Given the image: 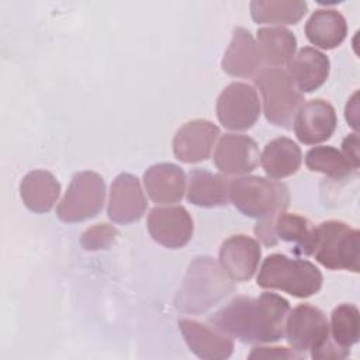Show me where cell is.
<instances>
[{
	"mask_svg": "<svg viewBox=\"0 0 360 360\" xmlns=\"http://www.w3.org/2000/svg\"><path fill=\"white\" fill-rule=\"evenodd\" d=\"M290 302L278 294L263 292L257 298L236 297L217 311L212 328L243 343H271L284 336Z\"/></svg>",
	"mask_w": 360,
	"mask_h": 360,
	"instance_id": "6da1fadb",
	"label": "cell"
},
{
	"mask_svg": "<svg viewBox=\"0 0 360 360\" xmlns=\"http://www.w3.org/2000/svg\"><path fill=\"white\" fill-rule=\"evenodd\" d=\"M233 291L232 278L212 257H195L186 273L174 307L181 312L201 314Z\"/></svg>",
	"mask_w": 360,
	"mask_h": 360,
	"instance_id": "7a4b0ae2",
	"label": "cell"
},
{
	"mask_svg": "<svg viewBox=\"0 0 360 360\" xmlns=\"http://www.w3.org/2000/svg\"><path fill=\"white\" fill-rule=\"evenodd\" d=\"M304 255L314 256L329 270L359 273L360 233L342 221H325L312 228Z\"/></svg>",
	"mask_w": 360,
	"mask_h": 360,
	"instance_id": "3957f363",
	"label": "cell"
},
{
	"mask_svg": "<svg viewBox=\"0 0 360 360\" xmlns=\"http://www.w3.org/2000/svg\"><path fill=\"white\" fill-rule=\"evenodd\" d=\"M257 285L280 290L297 298H308L321 290L322 273L309 260L273 253L264 259L260 267Z\"/></svg>",
	"mask_w": 360,
	"mask_h": 360,
	"instance_id": "277c9868",
	"label": "cell"
},
{
	"mask_svg": "<svg viewBox=\"0 0 360 360\" xmlns=\"http://www.w3.org/2000/svg\"><path fill=\"white\" fill-rule=\"evenodd\" d=\"M229 201L243 215L264 219L285 211L290 194L284 183L262 176L231 179Z\"/></svg>",
	"mask_w": 360,
	"mask_h": 360,
	"instance_id": "5b68a950",
	"label": "cell"
},
{
	"mask_svg": "<svg viewBox=\"0 0 360 360\" xmlns=\"http://www.w3.org/2000/svg\"><path fill=\"white\" fill-rule=\"evenodd\" d=\"M263 98V111L273 125L290 129L304 96L287 70L264 68L255 76Z\"/></svg>",
	"mask_w": 360,
	"mask_h": 360,
	"instance_id": "8992f818",
	"label": "cell"
},
{
	"mask_svg": "<svg viewBox=\"0 0 360 360\" xmlns=\"http://www.w3.org/2000/svg\"><path fill=\"white\" fill-rule=\"evenodd\" d=\"M104 179L90 170L76 173L60 200L56 215L63 222H82L96 217L104 205Z\"/></svg>",
	"mask_w": 360,
	"mask_h": 360,
	"instance_id": "52a82bcc",
	"label": "cell"
},
{
	"mask_svg": "<svg viewBox=\"0 0 360 360\" xmlns=\"http://www.w3.org/2000/svg\"><path fill=\"white\" fill-rule=\"evenodd\" d=\"M284 335L291 349L302 354L311 352V356L330 340L325 314L309 304H301L288 312Z\"/></svg>",
	"mask_w": 360,
	"mask_h": 360,
	"instance_id": "ba28073f",
	"label": "cell"
},
{
	"mask_svg": "<svg viewBox=\"0 0 360 360\" xmlns=\"http://www.w3.org/2000/svg\"><path fill=\"white\" fill-rule=\"evenodd\" d=\"M260 115V101L253 86L242 82L228 84L217 100V117L231 131L252 128Z\"/></svg>",
	"mask_w": 360,
	"mask_h": 360,
	"instance_id": "9c48e42d",
	"label": "cell"
},
{
	"mask_svg": "<svg viewBox=\"0 0 360 360\" xmlns=\"http://www.w3.org/2000/svg\"><path fill=\"white\" fill-rule=\"evenodd\" d=\"M148 231L159 245L179 249L193 238L194 224L188 211L181 205L155 207L148 215Z\"/></svg>",
	"mask_w": 360,
	"mask_h": 360,
	"instance_id": "30bf717a",
	"label": "cell"
},
{
	"mask_svg": "<svg viewBox=\"0 0 360 360\" xmlns=\"http://www.w3.org/2000/svg\"><path fill=\"white\" fill-rule=\"evenodd\" d=\"M314 225L298 214L280 212L274 217L259 219L255 226L257 239L266 246H274L278 240L295 243L294 252L304 255Z\"/></svg>",
	"mask_w": 360,
	"mask_h": 360,
	"instance_id": "8fae6325",
	"label": "cell"
},
{
	"mask_svg": "<svg viewBox=\"0 0 360 360\" xmlns=\"http://www.w3.org/2000/svg\"><path fill=\"white\" fill-rule=\"evenodd\" d=\"M292 125L300 142L316 145L333 135L338 125L336 111L326 100H309L298 108Z\"/></svg>",
	"mask_w": 360,
	"mask_h": 360,
	"instance_id": "7c38bea8",
	"label": "cell"
},
{
	"mask_svg": "<svg viewBox=\"0 0 360 360\" xmlns=\"http://www.w3.org/2000/svg\"><path fill=\"white\" fill-rule=\"evenodd\" d=\"M259 159L257 143L250 136L242 134L222 135L214 152V165L221 173L228 176H243L253 172Z\"/></svg>",
	"mask_w": 360,
	"mask_h": 360,
	"instance_id": "4fadbf2b",
	"label": "cell"
},
{
	"mask_svg": "<svg viewBox=\"0 0 360 360\" xmlns=\"http://www.w3.org/2000/svg\"><path fill=\"white\" fill-rule=\"evenodd\" d=\"M146 207V197L139 180L131 173L118 174L110 188L108 218L117 224H132L143 217Z\"/></svg>",
	"mask_w": 360,
	"mask_h": 360,
	"instance_id": "5bb4252c",
	"label": "cell"
},
{
	"mask_svg": "<svg viewBox=\"0 0 360 360\" xmlns=\"http://www.w3.org/2000/svg\"><path fill=\"white\" fill-rule=\"evenodd\" d=\"M219 136V128L208 120H193L177 129L173 153L184 163H198L210 158Z\"/></svg>",
	"mask_w": 360,
	"mask_h": 360,
	"instance_id": "9a60e30c",
	"label": "cell"
},
{
	"mask_svg": "<svg viewBox=\"0 0 360 360\" xmlns=\"http://www.w3.org/2000/svg\"><path fill=\"white\" fill-rule=\"evenodd\" d=\"M260 257L259 242L248 235H232L219 249V264L232 281L250 280L259 267Z\"/></svg>",
	"mask_w": 360,
	"mask_h": 360,
	"instance_id": "2e32d148",
	"label": "cell"
},
{
	"mask_svg": "<svg viewBox=\"0 0 360 360\" xmlns=\"http://www.w3.org/2000/svg\"><path fill=\"white\" fill-rule=\"evenodd\" d=\"M263 59L253 35L242 27L233 30L221 68L233 77H255L263 68Z\"/></svg>",
	"mask_w": 360,
	"mask_h": 360,
	"instance_id": "e0dca14e",
	"label": "cell"
},
{
	"mask_svg": "<svg viewBox=\"0 0 360 360\" xmlns=\"http://www.w3.org/2000/svg\"><path fill=\"white\" fill-rule=\"evenodd\" d=\"M179 329L188 349L200 359L224 360L233 352L232 339L215 328L194 319H180Z\"/></svg>",
	"mask_w": 360,
	"mask_h": 360,
	"instance_id": "ac0fdd59",
	"label": "cell"
},
{
	"mask_svg": "<svg viewBox=\"0 0 360 360\" xmlns=\"http://www.w3.org/2000/svg\"><path fill=\"white\" fill-rule=\"evenodd\" d=\"M287 66L288 75L301 93L318 90L326 82L330 70L328 56L312 46L301 48Z\"/></svg>",
	"mask_w": 360,
	"mask_h": 360,
	"instance_id": "d6986e66",
	"label": "cell"
},
{
	"mask_svg": "<svg viewBox=\"0 0 360 360\" xmlns=\"http://www.w3.org/2000/svg\"><path fill=\"white\" fill-rule=\"evenodd\" d=\"M148 195L156 204H174L186 191V174L173 163H158L143 173Z\"/></svg>",
	"mask_w": 360,
	"mask_h": 360,
	"instance_id": "ffe728a7",
	"label": "cell"
},
{
	"mask_svg": "<svg viewBox=\"0 0 360 360\" xmlns=\"http://www.w3.org/2000/svg\"><path fill=\"white\" fill-rule=\"evenodd\" d=\"M231 179L205 169H194L188 174L187 200L197 207H221L229 201Z\"/></svg>",
	"mask_w": 360,
	"mask_h": 360,
	"instance_id": "44dd1931",
	"label": "cell"
},
{
	"mask_svg": "<svg viewBox=\"0 0 360 360\" xmlns=\"http://www.w3.org/2000/svg\"><path fill=\"white\" fill-rule=\"evenodd\" d=\"M259 160L270 179L281 180L298 172L302 162V153L292 139L278 136L266 143Z\"/></svg>",
	"mask_w": 360,
	"mask_h": 360,
	"instance_id": "7402d4cb",
	"label": "cell"
},
{
	"mask_svg": "<svg viewBox=\"0 0 360 360\" xmlns=\"http://www.w3.org/2000/svg\"><path fill=\"white\" fill-rule=\"evenodd\" d=\"M60 194V184L48 170H32L20 183V195L24 205L37 214L52 210Z\"/></svg>",
	"mask_w": 360,
	"mask_h": 360,
	"instance_id": "603a6c76",
	"label": "cell"
},
{
	"mask_svg": "<svg viewBox=\"0 0 360 360\" xmlns=\"http://www.w3.org/2000/svg\"><path fill=\"white\" fill-rule=\"evenodd\" d=\"M308 41L321 49H333L339 46L347 35L346 18L333 8L315 10L305 24Z\"/></svg>",
	"mask_w": 360,
	"mask_h": 360,
	"instance_id": "cb8c5ba5",
	"label": "cell"
},
{
	"mask_svg": "<svg viewBox=\"0 0 360 360\" xmlns=\"http://www.w3.org/2000/svg\"><path fill=\"white\" fill-rule=\"evenodd\" d=\"M257 46L263 65L281 69L295 55L297 38L284 27H266L257 31Z\"/></svg>",
	"mask_w": 360,
	"mask_h": 360,
	"instance_id": "d4e9b609",
	"label": "cell"
},
{
	"mask_svg": "<svg viewBox=\"0 0 360 360\" xmlns=\"http://www.w3.org/2000/svg\"><path fill=\"white\" fill-rule=\"evenodd\" d=\"M307 10L308 4L302 0H255L250 3V15L255 22L277 27L297 24Z\"/></svg>",
	"mask_w": 360,
	"mask_h": 360,
	"instance_id": "484cf974",
	"label": "cell"
},
{
	"mask_svg": "<svg viewBox=\"0 0 360 360\" xmlns=\"http://www.w3.org/2000/svg\"><path fill=\"white\" fill-rule=\"evenodd\" d=\"M305 165L311 172L322 173L328 177L342 180L357 173L340 150L333 146H315L305 155Z\"/></svg>",
	"mask_w": 360,
	"mask_h": 360,
	"instance_id": "4316f807",
	"label": "cell"
},
{
	"mask_svg": "<svg viewBox=\"0 0 360 360\" xmlns=\"http://www.w3.org/2000/svg\"><path fill=\"white\" fill-rule=\"evenodd\" d=\"M360 316L359 309L353 304H340L332 311L329 330L332 340L340 349L350 353V347L359 340Z\"/></svg>",
	"mask_w": 360,
	"mask_h": 360,
	"instance_id": "83f0119b",
	"label": "cell"
},
{
	"mask_svg": "<svg viewBox=\"0 0 360 360\" xmlns=\"http://www.w3.org/2000/svg\"><path fill=\"white\" fill-rule=\"evenodd\" d=\"M118 232L112 225L96 224L94 226L86 229L80 238V245L86 250H101L110 248L115 240Z\"/></svg>",
	"mask_w": 360,
	"mask_h": 360,
	"instance_id": "f1b7e54d",
	"label": "cell"
},
{
	"mask_svg": "<svg viewBox=\"0 0 360 360\" xmlns=\"http://www.w3.org/2000/svg\"><path fill=\"white\" fill-rule=\"evenodd\" d=\"M304 354L287 347H264L257 346L249 354V359H302Z\"/></svg>",
	"mask_w": 360,
	"mask_h": 360,
	"instance_id": "f546056e",
	"label": "cell"
},
{
	"mask_svg": "<svg viewBox=\"0 0 360 360\" xmlns=\"http://www.w3.org/2000/svg\"><path fill=\"white\" fill-rule=\"evenodd\" d=\"M342 153L343 156L359 169L360 158H359V135L356 132L347 135L342 142Z\"/></svg>",
	"mask_w": 360,
	"mask_h": 360,
	"instance_id": "4dcf8cb0",
	"label": "cell"
},
{
	"mask_svg": "<svg viewBox=\"0 0 360 360\" xmlns=\"http://www.w3.org/2000/svg\"><path fill=\"white\" fill-rule=\"evenodd\" d=\"M345 115H346V121L349 122V125L357 131L359 128V91H356L346 104V110H345Z\"/></svg>",
	"mask_w": 360,
	"mask_h": 360,
	"instance_id": "1f68e13d",
	"label": "cell"
}]
</instances>
